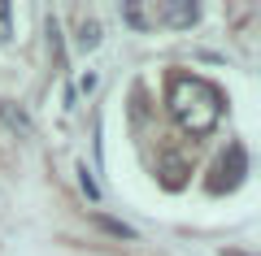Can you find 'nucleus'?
<instances>
[{"label": "nucleus", "mask_w": 261, "mask_h": 256, "mask_svg": "<svg viewBox=\"0 0 261 256\" xmlns=\"http://www.w3.org/2000/svg\"><path fill=\"white\" fill-rule=\"evenodd\" d=\"M166 104L187 135H209L222 122V92L200 74H170Z\"/></svg>", "instance_id": "nucleus-1"}, {"label": "nucleus", "mask_w": 261, "mask_h": 256, "mask_svg": "<svg viewBox=\"0 0 261 256\" xmlns=\"http://www.w3.org/2000/svg\"><path fill=\"white\" fill-rule=\"evenodd\" d=\"M148 18H152V26H178V31H187V26L200 22V5H196V0H152Z\"/></svg>", "instance_id": "nucleus-2"}, {"label": "nucleus", "mask_w": 261, "mask_h": 256, "mask_svg": "<svg viewBox=\"0 0 261 256\" xmlns=\"http://www.w3.org/2000/svg\"><path fill=\"white\" fill-rule=\"evenodd\" d=\"M244 174H248V152H244V144H231L222 156H218V169H214V178H209V191H222V187L244 183Z\"/></svg>", "instance_id": "nucleus-3"}, {"label": "nucleus", "mask_w": 261, "mask_h": 256, "mask_svg": "<svg viewBox=\"0 0 261 256\" xmlns=\"http://www.w3.org/2000/svg\"><path fill=\"white\" fill-rule=\"evenodd\" d=\"M157 174H161V187L178 191V187L187 183V174H192V161L178 156V152H161V156H157Z\"/></svg>", "instance_id": "nucleus-4"}, {"label": "nucleus", "mask_w": 261, "mask_h": 256, "mask_svg": "<svg viewBox=\"0 0 261 256\" xmlns=\"http://www.w3.org/2000/svg\"><path fill=\"white\" fill-rule=\"evenodd\" d=\"M0 122H5V126H9L18 139H31V135H35V122H31V113L18 109L13 100H0Z\"/></svg>", "instance_id": "nucleus-5"}, {"label": "nucleus", "mask_w": 261, "mask_h": 256, "mask_svg": "<svg viewBox=\"0 0 261 256\" xmlns=\"http://www.w3.org/2000/svg\"><path fill=\"white\" fill-rule=\"evenodd\" d=\"M100 35H105L100 22L83 18V22H79V31H74V48H79V52H96V48H100Z\"/></svg>", "instance_id": "nucleus-6"}, {"label": "nucleus", "mask_w": 261, "mask_h": 256, "mask_svg": "<svg viewBox=\"0 0 261 256\" xmlns=\"http://www.w3.org/2000/svg\"><path fill=\"white\" fill-rule=\"evenodd\" d=\"M122 22H126L130 31H152V18H148V5H140V0H122L118 5Z\"/></svg>", "instance_id": "nucleus-7"}, {"label": "nucleus", "mask_w": 261, "mask_h": 256, "mask_svg": "<svg viewBox=\"0 0 261 256\" xmlns=\"http://www.w3.org/2000/svg\"><path fill=\"white\" fill-rule=\"evenodd\" d=\"M92 221L105 230V235H113V239H140V230H135V226H126V221H118V217H105V213H92Z\"/></svg>", "instance_id": "nucleus-8"}, {"label": "nucleus", "mask_w": 261, "mask_h": 256, "mask_svg": "<svg viewBox=\"0 0 261 256\" xmlns=\"http://www.w3.org/2000/svg\"><path fill=\"white\" fill-rule=\"evenodd\" d=\"M44 31H48V48H53V56H57V70H65V48H61V26H57V18H48Z\"/></svg>", "instance_id": "nucleus-9"}, {"label": "nucleus", "mask_w": 261, "mask_h": 256, "mask_svg": "<svg viewBox=\"0 0 261 256\" xmlns=\"http://www.w3.org/2000/svg\"><path fill=\"white\" fill-rule=\"evenodd\" d=\"M79 187L87 191V200H100V187H96V178H92V169H87V165H79Z\"/></svg>", "instance_id": "nucleus-10"}, {"label": "nucleus", "mask_w": 261, "mask_h": 256, "mask_svg": "<svg viewBox=\"0 0 261 256\" xmlns=\"http://www.w3.org/2000/svg\"><path fill=\"white\" fill-rule=\"evenodd\" d=\"M9 18H13V9H9V5H5V0H0V44H5V39L13 35V26H9Z\"/></svg>", "instance_id": "nucleus-11"}, {"label": "nucleus", "mask_w": 261, "mask_h": 256, "mask_svg": "<svg viewBox=\"0 0 261 256\" xmlns=\"http://www.w3.org/2000/svg\"><path fill=\"white\" fill-rule=\"evenodd\" d=\"M222 256H248V252H235V247H226V252Z\"/></svg>", "instance_id": "nucleus-12"}]
</instances>
